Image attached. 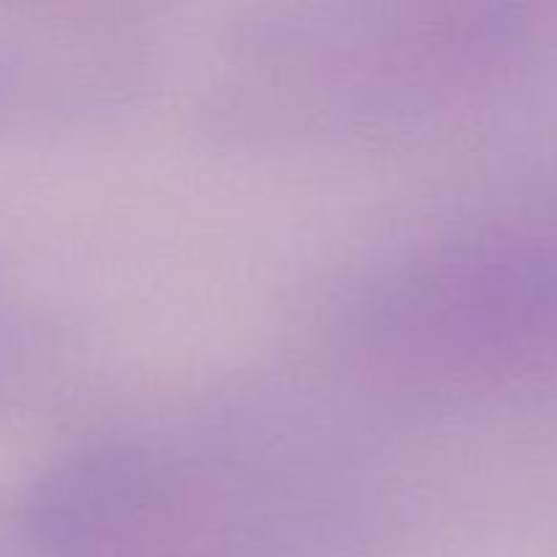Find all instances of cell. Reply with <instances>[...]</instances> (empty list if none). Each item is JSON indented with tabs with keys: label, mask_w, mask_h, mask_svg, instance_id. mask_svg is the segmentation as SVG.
I'll use <instances>...</instances> for the list:
<instances>
[{
	"label": "cell",
	"mask_w": 557,
	"mask_h": 557,
	"mask_svg": "<svg viewBox=\"0 0 557 557\" xmlns=\"http://www.w3.org/2000/svg\"><path fill=\"white\" fill-rule=\"evenodd\" d=\"M253 413L74 441L27 484L22 544L30 557H294L351 533L368 506L351 466L308 428Z\"/></svg>",
	"instance_id": "cell-1"
},
{
	"label": "cell",
	"mask_w": 557,
	"mask_h": 557,
	"mask_svg": "<svg viewBox=\"0 0 557 557\" xmlns=\"http://www.w3.org/2000/svg\"><path fill=\"white\" fill-rule=\"evenodd\" d=\"M515 38L495 5H326L261 22L234 58L232 112L288 128H373L487 79Z\"/></svg>",
	"instance_id": "cell-3"
},
{
	"label": "cell",
	"mask_w": 557,
	"mask_h": 557,
	"mask_svg": "<svg viewBox=\"0 0 557 557\" xmlns=\"http://www.w3.org/2000/svg\"><path fill=\"white\" fill-rule=\"evenodd\" d=\"M3 71H5V65H3V60H0V79H3Z\"/></svg>",
	"instance_id": "cell-4"
},
{
	"label": "cell",
	"mask_w": 557,
	"mask_h": 557,
	"mask_svg": "<svg viewBox=\"0 0 557 557\" xmlns=\"http://www.w3.org/2000/svg\"><path fill=\"white\" fill-rule=\"evenodd\" d=\"M337 326L346 362L392 395L557 400V212L408 250L351 294Z\"/></svg>",
	"instance_id": "cell-2"
}]
</instances>
